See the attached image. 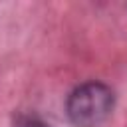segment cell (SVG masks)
<instances>
[{"label":"cell","mask_w":127,"mask_h":127,"mask_svg":"<svg viewBox=\"0 0 127 127\" xmlns=\"http://www.w3.org/2000/svg\"><path fill=\"white\" fill-rule=\"evenodd\" d=\"M113 105V91L99 81H89L71 91L65 109L75 127H99L111 115Z\"/></svg>","instance_id":"1"},{"label":"cell","mask_w":127,"mask_h":127,"mask_svg":"<svg viewBox=\"0 0 127 127\" xmlns=\"http://www.w3.org/2000/svg\"><path fill=\"white\" fill-rule=\"evenodd\" d=\"M26 127H46V125H42V123H30V125H26Z\"/></svg>","instance_id":"2"}]
</instances>
